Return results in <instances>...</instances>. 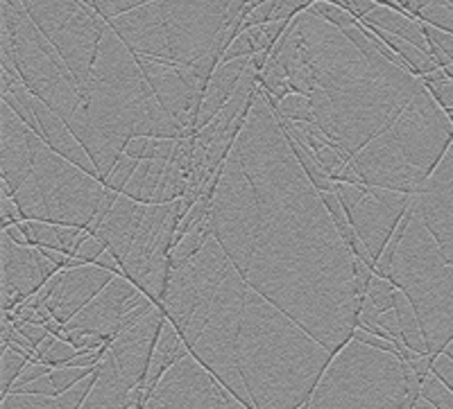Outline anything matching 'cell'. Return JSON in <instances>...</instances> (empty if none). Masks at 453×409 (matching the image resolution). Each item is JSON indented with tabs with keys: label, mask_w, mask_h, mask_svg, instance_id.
<instances>
[{
	"label": "cell",
	"mask_w": 453,
	"mask_h": 409,
	"mask_svg": "<svg viewBox=\"0 0 453 409\" xmlns=\"http://www.w3.org/2000/svg\"><path fill=\"white\" fill-rule=\"evenodd\" d=\"M211 184L209 226L238 274L338 353L358 330L367 294L356 256L261 84Z\"/></svg>",
	"instance_id": "6da1fadb"
},
{
	"label": "cell",
	"mask_w": 453,
	"mask_h": 409,
	"mask_svg": "<svg viewBox=\"0 0 453 409\" xmlns=\"http://www.w3.org/2000/svg\"><path fill=\"white\" fill-rule=\"evenodd\" d=\"M313 123L347 161L340 184L415 194L453 143V120L422 77L396 66L363 32L306 10L270 52Z\"/></svg>",
	"instance_id": "7a4b0ae2"
},
{
	"label": "cell",
	"mask_w": 453,
	"mask_h": 409,
	"mask_svg": "<svg viewBox=\"0 0 453 409\" xmlns=\"http://www.w3.org/2000/svg\"><path fill=\"white\" fill-rule=\"evenodd\" d=\"M161 310L193 358L248 409L309 403L334 353L238 274L213 238L170 267Z\"/></svg>",
	"instance_id": "3957f363"
},
{
	"label": "cell",
	"mask_w": 453,
	"mask_h": 409,
	"mask_svg": "<svg viewBox=\"0 0 453 409\" xmlns=\"http://www.w3.org/2000/svg\"><path fill=\"white\" fill-rule=\"evenodd\" d=\"M134 139L180 140L186 139V132L165 111L134 52L109 26L84 95V125L78 140L104 184Z\"/></svg>",
	"instance_id": "277c9868"
},
{
	"label": "cell",
	"mask_w": 453,
	"mask_h": 409,
	"mask_svg": "<svg viewBox=\"0 0 453 409\" xmlns=\"http://www.w3.org/2000/svg\"><path fill=\"white\" fill-rule=\"evenodd\" d=\"M0 174L26 222L88 231L104 206L107 188L50 148L36 129L0 100Z\"/></svg>",
	"instance_id": "5b68a950"
},
{
	"label": "cell",
	"mask_w": 453,
	"mask_h": 409,
	"mask_svg": "<svg viewBox=\"0 0 453 409\" xmlns=\"http://www.w3.org/2000/svg\"><path fill=\"white\" fill-rule=\"evenodd\" d=\"M236 23L232 0H152L109 26L136 57L193 68L209 87Z\"/></svg>",
	"instance_id": "8992f818"
},
{
	"label": "cell",
	"mask_w": 453,
	"mask_h": 409,
	"mask_svg": "<svg viewBox=\"0 0 453 409\" xmlns=\"http://www.w3.org/2000/svg\"><path fill=\"white\" fill-rule=\"evenodd\" d=\"M399 231L402 240L381 278L406 294L418 314L428 355L438 358L453 339V265L424 224L415 194Z\"/></svg>",
	"instance_id": "52a82bcc"
},
{
	"label": "cell",
	"mask_w": 453,
	"mask_h": 409,
	"mask_svg": "<svg viewBox=\"0 0 453 409\" xmlns=\"http://www.w3.org/2000/svg\"><path fill=\"white\" fill-rule=\"evenodd\" d=\"M419 396L422 380L402 355L351 339L302 409H415Z\"/></svg>",
	"instance_id": "ba28073f"
},
{
	"label": "cell",
	"mask_w": 453,
	"mask_h": 409,
	"mask_svg": "<svg viewBox=\"0 0 453 409\" xmlns=\"http://www.w3.org/2000/svg\"><path fill=\"white\" fill-rule=\"evenodd\" d=\"M3 62L16 68L27 91L50 107L73 133L82 129V93L23 0H3Z\"/></svg>",
	"instance_id": "9c48e42d"
},
{
	"label": "cell",
	"mask_w": 453,
	"mask_h": 409,
	"mask_svg": "<svg viewBox=\"0 0 453 409\" xmlns=\"http://www.w3.org/2000/svg\"><path fill=\"white\" fill-rule=\"evenodd\" d=\"M335 193L345 206L356 236L363 242L367 256L376 267L388 242L395 238L396 229L406 217L412 204V194L388 188H372V186L363 184H338Z\"/></svg>",
	"instance_id": "30bf717a"
},
{
	"label": "cell",
	"mask_w": 453,
	"mask_h": 409,
	"mask_svg": "<svg viewBox=\"0 0 453 409\" xmlns=\"http://www.w3.org/2000/svg\"><path fill=\"white\" fill-rule=\"evenodd\" d=\"M143 409H248L193 355L173 364Z\"/></svg>",
	"instance_id": "8fae6325"
},
{
	"label": "cell",
	"mask_w": 453,
	"mask_h": 409,
	"mask_svg": "<svg viewBox=\"0 0 453 409\" xmlns=\"http://www.w3.org/2000/svg\"><path fill=\"white\" fill-rule=\"evenodd\" d=\"M152 301L148 294L139 290L136 283L129 281L127 276L119 274L113 278L98 297L93 299L82 313L62 328L64 333H82V335H103L109 342L116 339L120 330L127 328V317L134 313L136 307ZM59 335V337H62Z\"/></svg>",
	"instance_id": "7c38bea8"
},
{
	"label": "cell",
	"mask_w": 453,
	"mask_h": 409,
	"mask_svg": "<svg viewBox=\"0 0 453 409\" xmlns=\"http://www.w3.org/2000/svg\"><path fill=\"white\" fill-rule=\"evenodd\" d=\"M0 267H3V313H14L16 306L30 301L39 294L43 285L50 281L55 274H59V267L43 256L39 246H21L16 245L5 231L0 240Z\"/></svg>",
	"instance_id": "4fadbf2b"
},
{
	"label": "cell",
	"mask_w": 453,
	"mask_h": 409,
	"mask_svg": "<svg viewBox=\"0 0 453 409\" xmlns=\"http://www.w3.org/2000/svg\"><path fill=\"white\" fill-rule=\"evenodd\" d=\"M419 216L453 265V143L433 174L415 193Z\"/></svg>",
	"instance_id": "5bb4252c"
},
{
	"label": "cell",
	"mask_w": 453,
	"mask_h": 409,
	"mask_svg": "<svg viewBox=\"0 0 453 409\" xmlns=\"http://www.w3.org/2000/svg\"><path fill=\"white\" fill-rule=\"evenodd\" d=\"M164 323L165 313L161 307H155L145 317H141L139 322L120 330L116 339L109 344V355L116 362V367L120 368V374L127 378V382L134 389H145L150 364H152V355H155Z\"/></svg>",
	"instance_id": "9a60e30c"
},
{
	"label": "cell",
	"mask_w": 453,
	"mask_h": 409,
	"mask_svg": "<svg viewBox=\"0 0 453 409\" xmlns=\"http://www.w3.org/2000/svg\"><path fill=\"white\" fill-rule=\"evenodd\" d=\"M119 274L104 269V267L96 265H80L71 267V269H62L59 274L50 278L52 292L46 299L42 307H46L55 322L66 326L71 319L78 317L84 307L98 297L100 292L113 281Z\"/></svg>",
	"instance_id": "2e32d148"
},
{
	"label": "cell",
	"mask_w": 453,
	"mask_h": 409,
	"mask_svg": "<svg viewBox=\"0 0 453 409\" xmlns=\"http://www.w3.org/2000/svg\"><path fill=\"white\" fill-rule=\"evenodd\" d=\"M145 400H148L145 389L132 387L107 351L100 362L98 380L80 409H143Z\"/></svg>",
	"instance_id": "e0dca14e"
},
{
	"label": "cell",
	"mask_w": 453,
	"mask_h": 409,
	"mask_svg": "<svg viewBox=\"0 0 453 409\" xmlns=\"http://www.w3.org/2000/svg\"><path fill=\"white\" fill-rule=\"evenodd\" d=\"M30 104H32V113H35V118H36V125H39V133L43 136V140H46L55 152L66 156L68 161H73V163L80 165L82 170H87V172L98 177L96 163H93V159L88 156L87 149H84V145L78 140V136L71 132V127H68V125L64 123V120L59 118L50 107H46V104H43L36 95H32Z\"/></svg>",
	"instance_id": "ac0fdd59"
},
{
	"label": "cell",
	"mask_w": 453,
	"mask_h": 409,
	"mask_svg": "<svg viewBox=\"0 0 453 409\" xmlns=\"http://www.w3.org/2000/svg\"><path fill=\"white\" fill-rule=\"evenodd\" d=\"M250 64H252V57H242V59H234V62H220V66L213 72L211 82L206 87L204 97H202L200 116H197V132L209 127L218 118V113L226 107V102L236 93L238 84H241Z\"/></svg>",
	"instance_id": "d6986e66"
},
{
	"label": "cell",
	"mask_w": 453,
	"mask_h": 409,
	"mask_svg": "<svg viewBox=\"0 0 453 409\" xmlns=\"http://www.w3.org/2000/svg\"><path fill=\"white\" fill-rule=\"evenodd\" d=\"M100 368V367H98ZM98 380V371L82 382H78L73 389L64 391L59 396H39V394H10L3 398L0 409H80L87 400L88 391Z\"/></svg>",
	"instance_id": "ffe728a7"
},
{
	"label": "cell",
	"mask_w": 453,
	"mask_h": 409,
	"mask_svg": "<svg viewBox=\"0 0 453 409\" xmlns=\"http://www.w3.org/2000/svg\"><path fill=\"white\" fill-rule=\"evenodd\" d=\"M186 355H191L186 342L181 339L180 330H177L173 323L165 319L164 323V330L159 335V342H157L155 348V355H152V364H150V371H148V380H145V396H152L155 387L159 384V380L164 378V374L168 371L173 364L180 362L181 358Z\"/></svg>",
	"instance_id": "44dd1931"
},
{
	"label": "cell",
	"mask_w": 453,
	"mask_h": 409,
	"mask_svg": "<svg viewBox=\"0 0 453 409\" xmlns=\"http://www.w3.org/2000/svg\"><path fill=\"white\" fill-rule=\"evenodd\" d=\"M363 23L370 27H379V30L390 32V34L399 36V39H403V42L418 46L419 50L431 52L419 19H412V16L402 14V11L392 10V7L379 5L374 11H370V14L363 19Z\"/></svg>",
	"instance_id": "7402d4cb"
},
{
	"label": "cell",
	"mask_w": 453,
	"mask_h": 409,
	"mask_svg": "<svg viewBox=\"0 0 453 409\" xmlns=\"http://www.w3.org/2000/svg\"><path fill=\"white\" fill-rule=\"evenodd\" d=\"M32 358H35V353L26 351L19 344L3 342V360H0V394H3V398L10 394L14 382L23 374V368L30 364Z\"/></svg>",
	"instance_id": "603a6c76"
},
{
	"label": "cell",
	"mask_w": 453,
	"mask_h": 409,
	"mask_svg": "<svg viewBox=\"0 0 453 409\" xmlns=\"http://www.w3.org/2000/svg\"><path fill=\"white\" fill-rule=\"evenodd\" d=\"M422 398H426L435 409H453V391L433 371L422 382Z\"/></svg>",
	"instance_id": "cb8c5ba5"
},
{
	"label": "cell",
	"mask_w": 453,
	"mask_h": 409,
	"mask_svg": "<svg viewBox=\"0 0 453 409\" xmlns=\"http://www.w3.org/2000/svg\"><path fill=\"white\" fill-rule=\"evenodd\" d=\"M395 294H396L395 283L388 281V278L376 276L374 274L370 287H367V299H370V301L381 310V313H388V310L395 307Z\"/></svg>",
	"instance_id": "d4e9b609"
},
{
	"label": "cell",
	"mask_w": 453,
	"mask_h": 409,
	"mask_svg": "<svg viewBox=\"0 0 453 409\" xmlns=\"http://www.w3.org/2000/svg\"><path fill=\"white\" fill-rule=\"evenodd\" d=\"M139 165H141V161L129 159L127 154H123L119 163H116V168H113L111 172H109L107 179H104V188L116 190V193H123V190L127 188L129 179H132L136 170H139Z\"/></svg>",
	"instance_id": "484cf974"
},
{
	"label": "cell",
	"mask_w": 453,
	"mask_h": 409,
	"mask_svg": "<svg viewBox=\"0 0 453 409\" xmlns=\"http://www.w3.org/2000/svg\"><path fill=\"white\" fill-rule=\"evenodd\" d=\"M148 3H152V0H91V7L98 11L103 19L111 21L116 16L127 14V11L136 10V7L141 5H148Z\"/></svg>",
	"instance_id": "4316f807"
}]
</instances>
